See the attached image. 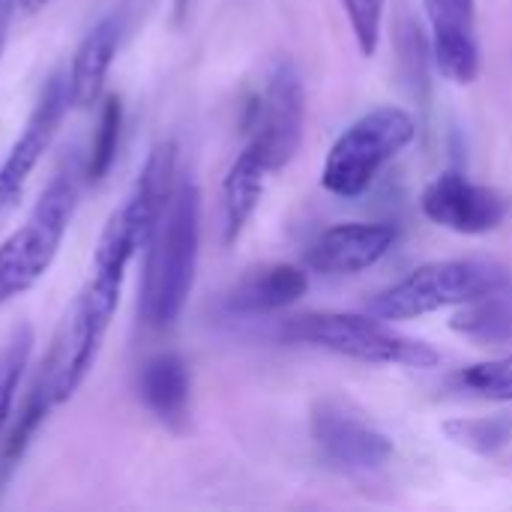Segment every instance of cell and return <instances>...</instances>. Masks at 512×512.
Instances as JSON below:
<instances>
[{"mask_svg": "<svg viewBox=\"0 0 512 512\" xmlns=\"http://www.w3.org/2000/svg\"><path fill=\"white\" fill-rule=\"evenodd\" d=\"M201 255V192L192 177H177L171 201L147 240L138 312L144 327L168 330L183 315Z\"/></svg>", "mask_w": 512, "mask_h": 512, "instance_id": "cell-1", "label": "cell"}, {"mask_svg": "<svg viewBox=\"0 0 512 512\" xmlns=\"http://www.w3.org/2000/svg\"><path fill=\"white\" fill-rule=\"evenodd\" d=\"M84 183V156L72 150L57 165L27 219L0 243V309L27 294L54 264L60 243L78 207Z\"/></svg>", "mask_w": 512, "mask_h": 512, "instance_id": "cell-2", "label": "cell"}, {"mask_svg": "<svg viewBox=\"0 0 512 512\" xmlns=\"http://www.w3.org/2000/svg\"><path fill=\"white\" fill-rule=\"evenodd\" d=\"M174 183H177V144L159 141L147 153L123 204L108 216L99 234L93 264H90L93 279H102L111 285L126 282V270L135 261V255L147 249V240L156 231L171 201Z\"/></svg>", "mask_w": 512, "mask_h": 512, "instance_id": "cell-3", "label": "cell"}, {"mask_svg": "<svg viewBox=\"0 0 512 512\" xmlns=\"http://www.w3.org/2000/svg\"><path fill=\"white\" fill-rule=\"evenodd\" d=\"M285 342L324 348L339 357H351L372 366H405V369H435L441 354L423 342L396 333L381 318L354 312H309L288 318L279 333Z\"/></svg>", "mask_w": 512, "mask_h": 512, "instance_id": "cell-4", "label": "cell"}, {"mask_svg": "<svg viewBox=\"0 0 512 512\" xmlns=\"http://www.w3.org/2000/svg\"><path fill=\"white\" fill-rule=\"evenodd\" d=\"M504 285H512V273L489 258L429 261L393 288L381 291L369 312L381 321H411L450 306H465Z\"/></svg>", "mask_w": 512, "mask_h": 512, "instance_id": "cell-5", "label": "cell"}, {"mask_svg": "<svg viewBox=\"0 0 512 512\" xmlns=\"http://www.w3.org/2000/svg\"><path fill=\"white\" fill-rule=\"evenodd\" d=\"M117 306H120V294L84 282V288L66 309L57 336L51 342V351L45 354L42 369L36 375V384L51 408L66 405L90 375Z\"/></svg>", "mask_w": 512, "mask_h": 512, "instance_id": "cell-6", "label": "cell"}, {"mask_svg": "<svg viewBox=\"0 0 512 512\" xmlns=\"http://www.w3.org/2000/svg\"><path fill=\"white\" fill-rule=\"evenodd\" d=\"M417 138L414 117L399 105H381L354 120L330 147L321 186L336 198L363 195L378 174Z\"/></svg>", "mask_w": 512, "mask_h": 512, "instance_id": "cell-7", "label": "cell"}, {"mask_svg": "<svg viewBox=\"0 0 512 512\" xmlns=\"http://www.w3.org/2000/svg\"><path fill=\"white\" fill-rule=\"evenodd\" d=\"M306 126V87L300 69L291 60H279L261 93L249 105V138L246 144L270 165V171L285 168L300 144Z\"/></svg>", "mask_w": 512, "mask_h": 512, "instance_id": "cell-8", "label": "cell"}, {"mask_svg": "<svg viewBox=\"0 0 512 512\" xmlns=\"http://www.w3.org/2000/svg\"><path fill=\"white\" fill-rule=\"evenodd\" d=\"M69 108H72V96H69L66 75L63 72L48 75V81L42 84L18 138L12 141L6 159L0 162V231L12 219V213L18 210L21 195L27 189V180L39 168L48 147L54 144Z\"/></svg>", "mask_w": 512, "mask_h": 512, "instance_id": "cell-9", "label": "cell"}, {"mask_svg": "<svg viewBox=\"0 0 512 512\" xmlns=\"http://www.w3.org/2000/svg\"><path fill=\"white\" fill-rule=\"evenodd\" d=\"M423 216L453 234L480 237L504 225L510 198L486 183H474L462 171L438 174L420 195Z\"/></svg>", "mask_w": 512, "mask_h": 512, "instance_id": "cell-10", "label": "cell"}, {"mask_svg": "<svg viewBox=\"0 0 512 512\" xmlns=\"http://www.w3.org/2000/svg\"><path fill=\"white\" fill-rule=\"evenodd\" d=\"M312 441L330 468L366 474L387 465L393 441L339 402H318L312 411Z\"/></svg>", "mask_w": 512, "mask_h": 512, "instance_id": "cell-11", "label": "cell"}, {"mask_svg": "<svg viewBox=\"0 0 512 512\" xmlns=\"http://www.w3.org/2000/svg\"><path fill=\"white\" fill-rule=\"evenodd\" d=\"M432 27V57L453 84H474L480 75L477 0H423Z\"/></svg>", "mask_w": 512, "mask_h": 512, "instance_id": "cell-12", "label": "cell"}, {"mask_svg": "<svg viewBox=\"0 0 512 512\" xmlns=\"http://www.w3.org/2000/svg\"><path fill=\"white\" fill-rule=\"evenodd\" d=\"M396 243L387 222H342L327 228L306 252V267L318 276H357L375 267Z\"/></svg>", "mask_w": 512, "mask_h": 512, "instance_id": "cell-13", "label": "cell"}, {"mask_svg": "<svg viewBox=\"0 0 512 512\" xmlns=\"http://www.w3.org/2000/svg\"><path fill=\"white\" fill-rule=\"evenodd\" d=\"M309 291V273L297 264H267L246 273L222 297L228 318H264L294 306Z\"/></svg>", "mask_w": 512, "mask_h": 512, "instance_id": "cell-14", "label": "cell"}, {"mask_svg": "<svg viewBox=\"0 0 512 512\" xmlns=\"http://www.w3.org/2000/svg\"><path fill=\"white\" fill-rule=\"evenodd\" d=\"M138 396L162 426L183 432L192 402V375L186 360L171 351L150 357L138 372Z\"/></svg>", "mask_w": 512, "mask_h": 512, "instance_id": "cell-15", "label": "cell"}, {"mask_svg": "<svg viewBox=\"0 0 512 512\" xmlns=\"http://www.w3.org/2000/svg\"><path fill=\"white\" fill-rule=\"evenodd\" d=\"M120 36H123V15L111 12L99 18L93 30L75 48L72 66L66 72V84H69V96L75 108H90L102 96L105 78L120 48Z\"/></svg>", "mask_w": 512, "mask_h": 512, "instance_id": "cell-16", "label": "cell"}, {"mask_svg": "<svg viewBox=\"0 0 512 512\" xmlns=\"http://www.w3.org/2000/svg\"><path fill=\"white\" fill-rule=\"evenodd\" d=\"M267 174H270V165L249 144H243V150L237 153V159L231 162V168L222 180L225 246H234L240 240V234L246 231V225L252 222V216L261 204V195H264Z\"/></svg>", "mask_w": 512, "mask_h": 512, "instance_id": "cell-17", "label": "cell"}, {"mask_svg": "<svg viewBox=\"0 0 512 512\" xmlns=\"http://www.w3.org/2000/svg\"><path fill=\"white\" fill-rule=\"evenodd\" d=\"M450 327L477 345H510L512 342V285L495 288L453 315Z\"/></svg>", "mask_w": 512, "mask_h": 512, "instance_id": "cell-18", "label": "cell"}, {"mask_svg": "<svg viewBox=\"0 0 512 512\" xmlns=\"http://www.w3.org/2000/svg\"><path fill=\"white\" fill-rule=\"evenodd\" d=\"M450 444L477 453V456H495L512 444L510 417H456L441 426Z\"/></svg>", "mask_w": 512, "mask_h": 512, "instance_id": "cell-19", "label": "cell"}, {"mask_svg": "<svg viewBox=\"0 0 512 512\" xmlns=\"http://www.w3.org/2000/svg\"><path fill=\"white\" fill-rule=\"evenodd\" d=\"M120 129H123V105L117 96H105L96 132H93L90 147L84 153V180L87 183H99L111 171L114 156H117V144H120Z\"/></svg>", "mask_w": 512, "mask_h": 512, "instance_id": "cell-20", "label": "cell"}, {"mask_svg": "<svg viewBox=\"0 0 512 512\" xmlns=\"http://www.w3.org/2000/svg\"><path fill=\"white\" fill-rule=\"evenodd\" d=\"M30 354H33V330L27 324H18L0 345V435L9 423L15 393L30 363Z\"/></svg>", "mask_w": 512, "mask_h": 512, "instance_id": "cell-21", "label": "cell"}, {"mask_svg": "<svg viewBox=\"0 0 512 512\" xmlns=\"http://www.w3.org/2000/svg\"><path fill=\"white\" fill-rule=\"evenodd\" d=\"M459 384L468 393H477L492 402H512V357H495L477 363L459 375Z\"/></svg>", "mask_w": 512, "mask_h": 512, "instance_id": "cell-22", "label": "cell"}, {"mask_svg": "<svg viewBox=\"0 0 512 512\" xmlns=\"http://www.w3.org/2000/svg\"><path fill=\"white\" fill-rule=\"evenodd\" d=\"M384 3L387 0H339L345 9V18L351 24V33L357 39V48L363 57H375L381 45V27H384Z\"/></svg>", "mask_w": 512, "mask_h": 512, "instance_id": "cell-23", "label": "cell"}, {"mask_svg": "<svg viewBox=\"0 0 512 512\" xmlns=\"http://www.w3.org/2000/svg\"><path fill=\"white\" fill-rule=\"evenodd\" d=\"M15 0H0V60H3V51H6V39H9V24H12V15H15Z\"/></svg>", "mask_w": 512, "mask_h": 512, "instance_id": "cell-24", "label": "cell"}, {"mask_svg": "<svg viewBox=\"0 0 512 512\" xmlns=\"http://www.w3.org/2000/svg\"><path fill=\"white\" fill-rule=\"evenodd\" d=\"M45 3H51V0H15V9H21V12H36V9H42Z\"/></svg>", "mask_w": 512, "mask_h": 512, "instance_id": "cell-25", "label": "cell"}, {"mask_svg": "<svg viewBox=\"0 0 512 512\" xmlns=\"http://www.w3.org/2000/svg\"><path fill=\"white\" fill-rule=\"evenodd\" d=\"M177 6H180V9H183V6H186V0H177Z\"/></svg>", "mask_w": 512, "mask_h": 512, "instance_id": "cell-26", "label": "cell"}]
</instances>
